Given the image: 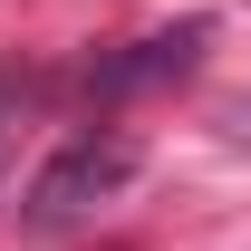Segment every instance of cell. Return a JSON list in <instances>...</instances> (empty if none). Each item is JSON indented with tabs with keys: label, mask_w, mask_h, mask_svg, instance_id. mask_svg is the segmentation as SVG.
Instances as JSON below:
<instances>
[{
	"label": "cell",
	"mask_w": 251,
	"mask_h": 251,
	"mask_svg": "<svg viewBox=\"0 0 251 251\" xmlns=\"http://www.w3.org/2000/svg\"><path fill=\"white\" fill-rule=\"evenodd\" d=\"M203 20H184V29H155V39H126L116 58L87 68V97H126V87H164V77H193V58H203Z\"/></svg>",
	"instance_id": "obj_2"
},
{
	"label": "cell",
	"mask_w": 251,
	"mask_h": 251,
	"mask_svg": "<svg viewBox=\"0 0 251 251\" xmlns=\"http://www.w3.org/2000/svg\"><path fill=\"white\" fill-rule=\"evenodd\" d=\"M126 184H135V135L87 126V135H68L58 155L39 164V184H29V203H20V222H29V232H68V222L106 213Z\"/></svg>",
	"instance_id": "obj_1"
}]
</instances>
